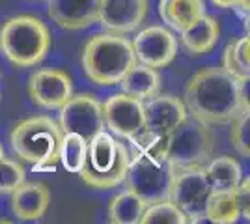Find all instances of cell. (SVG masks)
Listing matches in <instances>:
<instances>
[{
	"label": "cell",
	"mask_w": 250,
	"mask_h": 224,
	"mask_svg": "<svg viewBox=\"0 0 250 224\" xmlns=\"http://www.w3.org/2000/svg\"><path fill=\"white\" fill-rule=\"evenodd\" d=\"M26 180V172L17 161L2 157L0 159V192L11 194Z\"/></svg>",
	"instance_id": "cell-28"
},
{
	"label": "cell",
	"mask_w": 250,
	"mask_h": 224,
	"mask_svg": "<svg viewBox=\"0 0 250 224\" xmlns=\"http://www.w3.org/2000/svg\"><path fill=\"white\" fill-rule=\"evenodd\" d=\"M101 107L104 127L116 137L131 139L144 129V101L122 92L110 96Z\"/></svg>",
	"instance_id": "cell-11"
},
{
	"label": "cell",
	"mask_w": 250,
	"mask_h": 224,
	"mask_svg": "<svg viewBox=\"0 0 250 224\" xmlns=\"http://www.w3.org/2000/svg\"><path fill=\"white\" fill-rule=\"evenodd\" d=\"M136 64L135 51L124 34L92 36L83 49V67L88 79L99 86H116Z\"/></svg>",
	"instance_id": "cell-2"
},
{
	"label": "cell",
	"mask_w": 250,
	"mask_h": 224,
	"mask_svg": "<svg viewBox=\"0 0 250 224\" xmlns=\"http://www.w3.org/2000/svg\"><path fill=\"white\" fill-rule=\"evenodd\" d=\"M60 129L62 133H77L86 142L97 133L104 131L103 107L92 94L71 96L60 107Z\"/></svg>",
	"instance_id": "cell-9"
},
{
	"label": "cell",
	"mask_w": 250,
	"mask_h": 224,
	"mask_svg": "<svg viewBox=\"0 0 250 224\" xmlns=\"http://www.w3.org/2000/svg\"><path fill=\"white\" fill-rule=\"evenodd\" d=\"M129 163V148L110 133L101 131L88 142L86 161L79 174L88 187L108 191L124 183Z\"/></svg>",
	"instance_id": "cell-5"
},
{
	"label": "cell",
	"mask_w": 250,
	"mask_h": 224,
	"mask_svg": "<svg viewBox=\"0 0 250 224\" xmlns=\"http://www.w3.org/2000/svg\"><path fill=\"white\" fill-rule=\"evenodd\" d=\"M52 45L51 30L36 15H17L0 28V49L17 67L42 64Z\"/></svg>",
	"instance_id": "cell-4"
},
{
	"label": "cell",
	"mask_w": 250,
	"mask_h": 224,
	"mask_svg": "<svg viewBox=\"0 0 250 224\" xmlns=\"http://www.w3.org/2000/svg\"><path fill=\"white\" fill-rule=\"evenodd\" d=\"M220 38V24L217 19L204 15L192 26L181 32V45L190 56H202L213 51Z\"/></svg>",
	"instance_id": "cell-18"
},
{
	"label": "cell",
	"mask_w": 250,
	"mask_h": 224,
	"mask_svg": "<svg viewBox=\"0 0 250 224\" xmlns=\"http://www.w3.org/2000/svg\"><path fill=\"white\" fill-rule=\"evenodd\" d=\"M49 17L63 30H83L97 22L99 0H49Z\"/></svg>",
	"instance_id": "cell-15"
},
{
	"label": "cell",
	"mask_w": 250,
	"mask_h": 224,
	"mask_svg": "<svg viewBox=\"0 0 250 224\" xmlns=\"http://www.w3.org/2000/svg\"><path fill=\"white\" fill-rule=\"evenodd\" d=\"M86 151H88V142L77 135V133H63L62 142H60V163L67 172L79 174L86 161Z\"/></svg>",
	"instance_id": "cell-25"
},
{
	"label": "cell",
	"mask_w": 250,
	"mask_h": 224,
	"mask_svg": "<svg viewBox=\"0 0 250 224\" xmlns=\"http://www.w3.org/2000/svg\"><path fill=\"white\" fill-rule=\"evenodd\" d=\"M209 194H211V187L206 178L204 166L174 170L168 200L176 204L185 213L188 223L204 221V211H206Z\"/></svg>",
	"instance_id": "cell-8"
},
{
	"label": "cell",
	"mask_w": 250,
	"mask_h": 224,
	"mask_svg": "<svg viewBox=\"0 0 250 224\" xmlns=\"http://www.w3.org/2000/svg\"><path fill=\"white\" fill-rule=\"evenodd\" d=\"M172 174L174 170L170 168L168 161L131 157L124 183L146 204H155L168 200Z\"/></svg>",
	"instance_id": "cell-7"
},
{
	"label": "cell",
	"mask_w": 250,
	"mask_h": 224,
	"mask_svg": "<svg viewBox=\"0 0 250 224\" xmlns=\"http://www.w3.org/2000/svg\"><path fill=\"white\" fill-rule=\"evenodd\" d=\"M235 194H237V200H239L241 217L249 221V217H250V180H249V176L243 178V180L239 182V185L235 187Z\"/></svg>",
	"instance_id": "cell-29"
},
{
	"label": "cell",
	"mask_w": 250,
	"mask_h": 224,
	"mask_svg": "<svg viewBox=\"0 0 250 224\" xmlns=\"http://www.w3.org/2000/svg\"><path fill=\"white\" fill-rule=\"evenodd\" d=\"M159 15L176 32H183L206 15V0H161Z\"/></svg>",
	"instance_id": "cell-17"
},
{
	"label": "cell",
	"mask_w": 250,
	"mask_h": 224,
	"mask_svg": "<svg viewBox=\"0 0 250 224\" xmlns=\"http://www.w3.org/2000/svg\"><path fill=\"white\" fill-rule=\"evenodd\" d=\"M131 45L135 51L136 62L149 65L153 69L170 65L177 54L176 36L172 34V30L159 26V24L140 30L131 41Z\"/></svg>",
	"instance_id": "cell-10"
},
{
	"label": "cell",
	"mask_w": 250,
	"mask_h": 224,
	"mask_svg": "<svg viewBox=\"0 0 250 224\" xmlns=\"http://www.w3.org/2000/svg\"><path fill=\"white\" fill-rule=\"evenodd\" d=\"M217 8H224V10H228V8H235L237 6V0H211Z\"/></svg>",
	"instance_id": "cell-30"
},
{
	"label": "cell",
	"mask_w": 250,
	"mask_h": 224,
	"mask_svg": "<svg viewBox=\"0 0 250 224\" xmlns=\"http://www.w3.org/2000/svg\"><path fill=\"white\" fill-rule=\"evenodd\" d=\"M120 86H122V92L127 96L136 97L140 101H147L161 92V75H159V69L136 62L124 75Z\"/></svg>",
	"instance_id": "cell-19"
},
{
	"label": "cell",
	"mask_w": 250,
	"mask_h": 224,
	"mask_svg": "<svg viewBox=\"0 0 250 224\" xmlns=\"http://www.w3.org/2000/svg\"><path fill=\"white\" fill-rule=\"evenodd\" d=\"M62 129L49 116L22 120L11 131V148L19 159L34 164V170H54L60 163Z\"/></svg>",
	"instance_id": "cell-3"
},
{
	"label": "cell",
	"mask_w": 250,
	"mask_h": 224,
	"mask_svg": "<svg viewBox=\"0 0 250 224\" xmlns=\"http://www.w3.org/2000/svg\"><path fill=\"white\" fill-rule=\"evenodd\" d=\"M239 217L241 207L235 191H217L209 194L204 219L215 224H231L237 223Z\"/></svg>",
	"instance_id": "cell-23"
},
{
	"label": "cell",
	"mask_w": 250,
	"mask_h": 224,
	"mask_svg": "<svg viewBox=\"0 0 250 224\" xmlns=\"http://www.w3.org/2000/svg\"><path fill=\"white\" fill-rule=\"evenodd\" d=\"M51 204V191L38 182H24L11 192V211L19 221H40Z\"/></svg>",
	"instance_id": "cell-16"
},
{
	"label": "cell",
	"mask_w": 250,
	"mask_h": 224,
	"mask_svg": "<svg viewBox=\"0 0 250 224\" xmlns=\"http://www.w3.org/2000/svg\"><path fill=\"white\" fill-rule=\"evenodd\" d=\"M147 204L135 194L133 191L125 189L110 198L108 204V221L114 224H138L142 215L146 211Z\"/></svg>",
	"instance_id": "cell-21"
},
{
	"label": "cell",
	"mask_w": 250,
	"mask_h": 224,
	"mask_svg": "<svg viewBox=\"0 0 250 224\" xmlns=\"http://www.w3.org/2000/svg\"><path fill=\"white\" fill-rule=\"evenodd\" d=\"M4 157V148H2V144H0V159Z\"/></svg>",
	"instance_id": "cell-31"
},
{
	"label": "cell",
	"mask_w": 250,
	"mask_h": 224,
	"mask_svg": "<svg viewBox=\"0 0 250 224\" xmlns=\"http://www.w3.org/2000/svg\"><path fill=\"white\" fill-rule=\"evenodd\" d=\"M140 223L144 224H187L188 219L185 213L170 200L147 204L146 211L142 215Z\"/></svg>",
	"instance_id": "cell-26"
},
{
	"label": "cell",
	"mask_w": 250,
	"mask_h": 224,
	"mask_svg": "<svg viewBox=\"0 0 250 224\" xmlns=\"http://www.w3.org/2000/svg\"><path fill=\"white\" fill-rule=\"evenodd\" d=\"M215 151V135L209 123L187 116L168 137L167 161L172 170L206 166Z\"/></svg>",
	"instance_id": "cell-6"
},
{
	"label": "cell",
	"mask_w": 250,
	"mask_h": 224,
	"mask_svg": "<svg viewBox=\"0 0 250 224\" xmlns=\"http://www.w3.org/2000/svg\"><path fill=\"white\" fill-rule=\"evenodd\" d=\"M231 129H229V140L233 144V148L237 149L243 157H250V112L249 108H243L237 116L231 122Z\"/></svg>",
	"instance_id": "cell-27"
},
{
	"label": "cell",
	"mask_w": 250,
	"mask_h": 224,
	"mask_svg": "<svg viewBox=\"0 0 250 224\" xmlns=\"http://www.w3.org/2000/svg\"><path fill=\"white\" fill-rule=\"evenodd\" d=\"M206 178L209 182L211 192L217 191H235V187L243 180V168L237 161L228 155L211 157L204 166Z\"/></svg>",
	"instance_id": "cell-20"
},
{
	"label": "cell",
	"mask_w": 250,
	"mask_h": 224,
	"mask_svg": "<svg viewBox=\"0 0 250 224\" xmlns=\"http://www.w3.org/2000/svg\"><path fill=\"white\" fill-rule=\"evenodd\" d=\"M28 96L42 108H60L73 96L71 77L56 67H43L30 75L28 79Z\"/></svg>",
	"instance_id": "cell-12"
},
{
	"label": "cell",
	"mask_w": 250,
	"mask_h": 224,
	"mask_svg": "<svg viewBox=\"0 0 250 224\" xmlns=\"http://www.w3.org/2000/svg\"><path fill=\"white\" fill-rule=\"evenodd\" d=\"M129 140V155L131 157H144L153 161H167L168 135L157 133L153 129L144 127L133 135Z\"/></svg>",
	"instance_id": "cell-22"
},
{
	"label": "cell",
	"mask_w": 250,
	"mask_h": 224,
	"mask_svg": "<svg viewBox=\"0 0 250 224\" xmlns=\"http://www.w3.org/2000/svg\"><path fill=\"white\" fill-rule=\"evenodd\" d=\"M250 40L239 38L235 41L228 43L222 56V69L231 75L239 82H249L250 79Z\"/></svg>",
	"instance_id": "cell-24"
},
{
	"label": "cell",
	"mask_w": 250,
	"mask_h": 224,
	"mask_svg": "<svg viewBox=\"0 0 250 224\" xmlns=\"http://www.w3.org/2000/svg\"><path fill=\"white\" fill-rule=\"evenodd\" d=\"M147 15V0H99V17L106 32L129 34L140 28Z\"/></svg>",
	"instance_id": "cell-13"
},
{
	"label": "cell",
	"mask_w": 250,
	"mask_h": 224,
	"mask_svg": "<svg viewBox=\"0 0 250 224\" xmlns=\"http://www.w3.org/2000/svg\"><path fill=\"white\" fill-rule=\"evenodd\" d=\"M188 116L183 99L176 96H159L144 101V127L168 135Z\"/></svg>",
	"instance_id": "cell-14"
},
{
	"label": "cell",
	"mask_w": 250,
	"mask_h": 224,
	"mask_svg": "<svg viewBox=\"0 0 250 224\" xmlns=\"http://www.w3.org/2000/svg\"><path fill=\"white\" fill-rule=\"evenodd\" d=\"M249 82H239L222 67L202 69L188 81L183 103L188 116L209 123H229L243 108H249Z\"/></svg>",
	"instance_id": "cell-1"
}]
</instances>
